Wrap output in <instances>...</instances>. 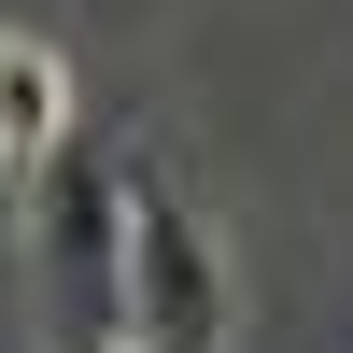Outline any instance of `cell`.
<instances>
[{"instance_id":"obj_3","label":"cell","mask_w":353,"mask_h":353,"mask_svg":"<svg viewBox=\"0 0 353 353\" xmlns=\"http://www.w3.org/2000/svg\"><path fill=\"white\" fill-rule=\"evenodd\" d=\"M0 156L14 170L71 156V71H57L43 43H14V28H0Z\"/></svg>"},{"instance_id":"obj_2","label":"cell","mask_w":353,"mask_h":353,"mask_svg":"<svg viewBox=\"0 0 353 353\" xmlns=\"http://www.w3.org/2000/svg\"><path fill=\"white\" fill-rule=\"evenodd\" d=\"M128 339L141 353H226V254L170 184H128Z\"/></svg>"},{"instance_id":"obj_4","label":"cell","mask_w":353,"mask_h":353,"mask_svg":"<svg viewBox=\"0 0 353 353\" xmlns=\"http://www.w3.org/2000/svg\"><path fill=\"white\" fill-rule=\"evenodd\" d=\"M99 353H141V339H99Z\"/></svg>"},{"instance_id":"obj_1","label":"cell","mask_w":353,"mask_h":353,"mask_svg":"<svg viewBox=\"0 0 353 353\" xmlns=\"http://www.w3.org/2000/svg\"><path fill=\"white\" fill-rule=\"evenodd\" d=\"M28 283H43V353L128 339V184L99 156L28 170Z\"/></svg>"}]
</instances>
